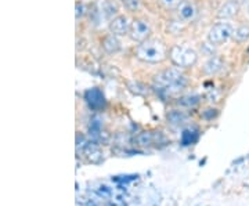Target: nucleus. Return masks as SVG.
<instances>
[{
  "instance_id": "nucleus-1",
  "label": "nucleus",
  "mask_w": 249,
  "mask_h": 206,
  "mask_svg": "<svg viewBox=\"0 0 249 206\" xmlns=\"http://www.w3.org/2000/svg\"><path fill=\"white\" fill-rule=\"evenodd\" d=\"M187 86V78L180 68H168L155 75L154 78V89L160 93L175 94L184 89Z\"/></svg>"
},
{
  "instance_id": "nucleus-2",
  "label": "nucleus",
  "mask_w": 249,
  "mask_h": 206,
  "mask_svg": "<svg viewBox=\"0 0 249 206\" xmlns=\"http://www.w3.org/2000/svg\"><path fill=\"white\" fill-rule=\"evenodd\" d=\"M136 57L142 63L145 64H160L163 63L168 57L169 52L165 43L160 39H147L137 46L136 49Z\"/></svg>"
},
{
  "instance_id": "nucleus-3",
  "label": "nucleus",
  "mask_w": 249,
  "mask_h": 206,
  "mask_svg": "<svg viewBox=\"0 0 249 206\" xmlns=\"http://www.w3.org/2000/svg\"><path fill=\"white\" fill-rule=\"evenodd\" d=\"M169 58L175 67L186 69L194 67L198 61V53L187 45H175L170 47Z\"/></svg>"
},
{
  "instance_id": "nucleus-4",
  "label": "nucleus",
  "mask_w": 249,
  "mask_h": 206,
  "mask_svg": "<svg viewBox=\"0 0 249 206\" xmlns=\"http://www.w3.org/2000/svg\"><path fill=\"white\" fill-rule=\"evenodd\" d=\"M235 28L232 27L227 21H220L213 24L211 29L208 31V42L212 46H223L226 45L234 36Z\"/></svg>"
},
{
  "instance_id": "nucleus-5",
  "label": "nucleus",
  "mask_w": 249,
  "mask_h": 206,
  "mask_svg": "<svg viewBox=\"0 0 249 206\" xmlns=\"http://www.w3.org/2000/svg\"><path fill=\"white\" fill-rule=\"evenodd\" d=\"M152 34L151 24L148 19L145 18H134L130 24V32L129 36L130 39L137 42V43H142L147 39H150V36Z\"/></svg>"
},
{
  "instance_id": "nucleus-6",
  "label": "nucleus",
  "mask_w": 249,
  "mask_h": 206,
  "mask_svg": "<svg viewBox=\"0 0 249 206\" xmlns=\"http://www.w3.org/2000/svg\"><path fill=\"white\" fill-rule=\"evenodd\" d=\"M176 13L183 22H193L198 16V7L193 0H181L176 7Z\"/></svg>"
},
{
  "instance_id": "nucleus-7",
  "label": "nucleus",
  "mask_w": 249,
  "mask_h": 206,
  "mask_svg": "<svg viewBox=\"0 0 249 206\" xmlns=\"http://www.w3.org/2000/svg\"><path fill=\"white\" fill-rule=\"evenodd\" d=\"M130 21L127 16H124V14H118L115 18H112L109 21V25H108V29L111 34H114L116 36H126L129 35L130 32Z\"/></svg>"
},
{
  "instance_id": "nucleus-8",
  "label": "nucleus",
  "mask_w": 249,
  "mask_h": 206,
  "mask_svg": "<svg viewBox=\"0 0 249 206\" xmlns=\"http://www.w3.org/2000/svg\"><path fill=\"white\" fill-rule=\"evenodd\" d=\"M241 10V4L235 0H226L217 10V18L222 21H229L238 16Z\"/></svg>"
},
{
  "instance_id": "nucleus-9",
  "label": "nucleus",
  "mask_w": 249,
  "mask_h": 206,
  "mask_svg": "<svg viewBox=\"0 0 249 206\" xmlns=\"http://www.w3.org/2000/svg\"><path fill=\"white\" fill-rule=\"evenodd\" d=\"M85 101L88 103L90 109H93V111H100V109H103V108L106 107L104 93L100 89H97V87L88 90L85 93Z\"/></svg>"
},
{
  "instance_id": "nucleus-10",
  "label": "nucleus",
  "mask_w": 249,
  "mask_h": 206,
  "mask_svg": "<svg viewBox=\"0 0 249 206\" xmlns=\"http://www.w3.org/2000/svg\"><path fill=\"white\" fill-rule=\"evenodd\" d=\"M165 136L162 135V132H154V130H147L142 132L140 135L136 137V141L140 147H151L155 144L165 143Z\"/></svg>"
},
{
  "instance_id": "nucleus-11",
  "label": "nucleus",
  "mask_w": 249,
  "mask_h": 206,
  "mask_svg": "<svg viewBox=\"0 0 249 206\" xmlns=\"http://www.w3.org/2000/svg\"><path fill=\"white\" fill-rule=\"evenodd\" d=\"M224 60H223L222 57H219V55H212V57H209L205 64L202 65V73L206 75V76H213V75H217V73H220V72L224 69Z\"/></svg>"
},
{
  "instance_id": "nucleus-12",
  "label": "nucleus",
  "mask_w": 249,
  "mask_h": 206,
  "mask_svg": "<svg viewBox=\"0 0 249 206\" xmlns=\"http://www.w3.org/2000/svg\"><path fill=\"white\" fill-rule=\"evenodd\" d=\"M101 47H103V50L107 54H116L121 50L122 43L119 40V36L109 32V34H107L101 39Z\"/></svg>"
},
{
  "instance_id": "nucleus-13",
  "label": "nucleus",
  "mask_w": 249,
  "mask_h": 206,
  "mask_svg": "<svg viewBox=\"0 0 249 206\" xmlns=\"http://www.w3.org/2000/svg\"><path fill=\"white\" fill-rule=\"evenodd\" d=\"M232 40L237 45H245L249 42V24H241L235 28Z\"/></svg>"
},
{
  "instance_id": "nucleus-14",
  "label": "nucleus",
  "mask_w": 249,
  "mask_h": 206,
  "mask_svg": "<svg viewBox=\"0 0 249 206\" xmlns=\"http://www.w3.org/2000/svg\"><path fill=\"white\" fill-rule=\"evenodd\" d=\"M187 114L184 111H180V109H172L170 112H168L166 119L170 125H181L187 120Z\"/></svg>"
},
{
  "instance_id": "nucleus-15",
  "label": "nucleus",
  "mask_w": 249,
  "mask_h": 206,
  "mask_svg": "<svg viewBox=\"0 0 249 206\" xmlns=\"http://www.w3.org/2000/svg\"><path fill=\"white\" fill-rule=\"evenodd\" d=\"M198 138H199L198 130H196V129H186L181 133V145H184V147L193 145V144H196L198 141Z\"/></svg>"
},
{
  "instance_id": "nucleus-16",
  "label": "nucleus",
  "mask_w": 249,
  "mask_h": 206,
  "mask_svg": "<svg viewBox=\"0 0 249 206\" xmlns=\"http://www.w3.org/2000/svg\"><path fill=\"white\" fill-rule=\"evenodd\" d=\"M201 103V96L198 94H188L178 100V105L183 108H194Z\"/></svg>"
},
{
  "instance_id": "nucleus-17",
  "label": "nucleus",
  "mask_w": 249,
  "mask_h": 206,
  "mask_svg": "<svg viewBox=\"0 0 249 206\" xmlns=\"http://www.w3.org/2000/svg\"><path fill=\"white\" fill-rule=\"evenodd\" d=\"M127 89L130 90L132 93H134V94H137V96H142V94H145V93L148 91L147 87H145L142 83H140V82H136V81L127 82Z\"/></svg>"
},
{
  "instance_id": "nucleus-18",
  "label": "nucleus",
  "mask_w": 249,
  "mask_h": 206,
  "mask_svg": "<svg viewBox=\"0 0 249 206\" xmlns=\"http://www.w3.org/2000/svg\"><path fill=\"white\" fill-rule=\"evenodd\" d=\"M103 13H104V16L111 21L112 18H115L116 16H118V7H116L112 1H107V3L104 4V7H103Z\"/></svg>"
},
{
  "instance_id": "nucleus-19",
  "label": "nucleus",
  "mask_w": 249,
  "mask_h": 206,
  "mask_svg": "<svg viewBox=\"0 0 249 206\" xmlns=\"http://www.w3.org/2000/svg\"><path fill=\"white\" fill-rule=\"evenodd\" d=\"M124 9L127 11H139L142 7V1L140 0H124Z\"/></svg>"
},
{
  "instance_id": "nucleus-20",
  "label": "nucleus",
  "mask_w": 249,
  "mask_h": 206,
  "mask_svg": "<svg viewBox=\"0 0 249 206\" xmlns=\"http://www.w3.org/2000/svg\"><path fill=\"white\" fill-rule=\"evenodd\" d=\"M85 14H86V6H85L83 1L78 0V1L75 3V18H76V19H80V18L85 17Z\"/></svg>"
},
{
  "instance_id": "nucleus-21",
  "label": "nucleus",
  "mask_w": 249,
  "mask_h": 206,
  "mask_svg": "<svg viewBox=\"0 0 249 206\" xmlns=\"http://www.w3.org/2000/svg\"><path fill=\"white\" fill-rule=\"evenodd\" d=\"M139 177L137 174H130V176H115V177H112V181H115V183H119V184H126V183H129V181H133Z\"/></svg>"
},
{
  "instance_id": "nucleus-22",
  "label": "nucleus",
  "mask_w": 249,
  "mask_h": 206,
  "mask_svg": "<svg viewBox=\"0 0 249 206\" xmlns=\"http://www.w3.org/2000/svg\"><path fill=\"white\" fill-rule=\"evenodd\" d=\"M160 4L165 7V9H176L178 4H180V1L181 0H158Z\"/></svg>"
},
{
  "instance_id": "nucleus-23",
  "label": "nucleus",
  "mask_w": 249,
  "mask_h": 206,
  "mask_svg": "<svg viewBox=\"0 0 249 206\" xmlns=\"http://www.w3.org/2000/svg\"><path fill=\"white\" fill-rule=\"evenodd\" d=\"M217 115H219V111H217L216 108H209V109L204 111V114H202V117H204V119H206V120H212V119H214Z\"/></svg>"
},
{
  "instance_id": "nucleus-24",
  "label": "nucleus",
  "mask_w": 249,
  "mask_h": 206,
  "mask_svg": "<svg viewBox=\"0 0 249 206\" xmlns=\"http://www.w3.org/2000/svg\"><path fill=\"white\" fill-rule=\"evenodd\" d=\"M235 1H238L240 4H244V3H247V1H249V0H235Z\"/></svg>"
},
{
  "instance_id": "nucleus-25",
  "label": "nucleus",
  "mask_w": 249,
  "mask_h": 206,
  "mask_svg": "<svg viewBox=\"0 0 249 206\" xmlns=\"http://www.w3.org/2000/svg\"><path fill=\"white\" fill-rule=\"evenodd\" d=\"M88 206H96V205H94L93 202H90V204H89V205H88Z\"/></svg>"
},
{
  "instance_id": "nucleus-26",
  "label": "nucleus",
  "mask_w": 249,
  "mask_h": 206,
  "mask_svg": "<svg viewBox=\"0 0 249 206\" xmlns=\"http://www.w3.org/2000/svg\"><path fill=\"white\" fill-rule=\"evenodd\" d=\"M248 13H249V4H248Z\"/></svg>"
},
{
  "instance_id": "nucleus-27",
  "label": "nucleus",
  "mask_w": 249,
  "mask_h": 206,
  "mask_svg": "<svg viewBox=\"0 0 249 206\" xmlns=\"http://www.w3.org/2000/svg\"><path fill=\"white\" fill-rule=\"evenodd\" d=\"M122 1H124V0H122Z\"/></svg>"
}]
</instances>
